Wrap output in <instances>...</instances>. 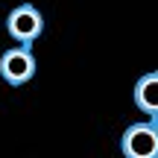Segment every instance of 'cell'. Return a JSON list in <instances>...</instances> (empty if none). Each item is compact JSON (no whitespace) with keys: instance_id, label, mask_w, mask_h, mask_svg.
<instances>
[{"instance_id":"6da1fadb","label":"cell","mask_w":158,"mask_h":158,"mask_svg":"<svg viewBox=\"0 0 158 158\" xmlns=\"http://www.w3.org/2000/svg\"><path fill=\"white\" fill-rule=\"evenodd\" d=\"M120 152L126 158H158V120L132 123L120 138Z\"/></svg>"},{"instance_id":"7a4b0ae2","label":"cell","mask_w":158,"mask_h":158,"mask_svg":"<svg viewBox=\"0 0 158 158\" xmlns=\"http://www.w3.org/2000/svg\"><path fill=\"white\" fill-rule=\"evenodd\" d=\"M35 70H38V62H35L32 50H29L27 44H18V47H9V50L0 56V76H3V82L9 85H27L29 79L35 76Z\"/></svg>"},{"instance_id":"3957f363","label":"cell","mask_w":158,"mask_h":158,"mask_svg":"<svg viewBox=\"0 0 158 158\" xmlns=\"http://www.w3.org/2000/svg\"><path fill=\"white\" fill-rule=\"evenodd\" d=\"M6 29H9V35L18 41V44L32 47V41L44 32V15H41L32 3H21V6H15V9L9 12Z\"/></svg>"},{"instance_id":"277c9868","label":"cell","mask_w":158,"mask_h":158,"mask_svg":"<svg viewBox=\"0 0 158 158\" xmlns=\"http://www.w3.org/2000/svg\"><path fill=\"white\" fill-rule=\"evenodd\" d=\"M132 100L149 120H158V70H149L135 82Z\"/></svg>"}]
</instances>
